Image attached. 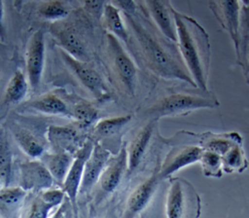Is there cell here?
<instances>
[{
	"mask_svg": "<svg viewBox=\"0 0 249 218\" xmlns=\"http://www.w3.org/2000/svg\"><path fill=\"white\" fill-rule=\"evenodd\" d=\"M125 21L129 40L126 46L156 76L184 81L197 88L179 54L178 44L165 37L149 18L144 5L135 1H115Z\"/></svg>",
	"mask_w": 249,
	"mask_h": 218,
	"instance_id": "1",
	"label": "cell"
},
{
	"mask_svg": "<svg viewBox=\"0 0 249 218\" xmlns=\"http://www.w3.org/2000/svg\"><path fill=\"white\" fill-rule=\"evenodd\" d=\"M178 48L187 69L198 89L208 91V76L211 63L209 35L191 17L175 9Z\"/></svg>",
	"mask_w": 249,
	"mask_h": 218,
	"instance_id": "2",
	"label": "cell"
},
{
	"mask_svg": "<svg viewBox=\"0 0 249 218\" xmlns=\"http://www.w3.org/2000/svg\"><path fill=\"white\" fill-rule=\"evenodd\" d=\"M219 104L218 99L209 91L173 92L150 105L145 115L159 120L161 117L184 115L200 108H216Z\"/></svg>",
	"mask_w": 249,
	"mask_h": 218,
	"instance_id": "3",
	"label": "cell"
},
{
	"mask_svg": "<svg viewBox=\"0 0 249 218\" xmlns=\"http://www.w3.org/2000/svg\"><path fill=\"white\" fill-rule=\"evenodd\" d=\"M165 207L168 218H199L201 199L190 182L182 178H172Z\"/></svg>",
	"mask_w": 249,
	"mask_h": 218,
	"instance_id": "4",
	"label": "cell"
},
{
	"mask_svg": "<svg viewBox=\"0 0 249 218\" xmlns=\"http://www.w3.org/2000/svg\"><path fill=\"white\" fill-rule=\"evenodd\" d=\"M107 52L114 76L122 90L133 97L137 86V68L121 42L112 35H107Z\"/></svg>",
	"mask_w": 249,
	"mask_h": 218,
	"instance_id": "5",
	"label": "cell"
},
{
	"mask_svg": "<svg viewBox=\"0 0 249 218\" xmlns=\"http://www.w3.org/2000/svg\"><path fill=\"white\" fill-rule=\"evenodd\" d=\"M61 54L73 74L97 100L104 101L110 97V92L104 80L88 62L75 59L63 50L61 51Z\"/></svg>",
	"mask_w": 249,
	"mask_h": 218,
	"instance_id": "6",
	"label": "cell"
},
{
	"mask_svg": "<svg viewBox=\"0 0 249 218\" xmlns=\"http://www.w3.org/2000/svg\"><path fill=\"white\" fill-rule=\"evenodd\" d=\"M46 43L45 34L39 30L36 32L26 50V73L30 86L36 90L38 88L45 66Z\"/></svg>",
	"mask_w": 249,
	"mask_h": 218,
	"instance_id": "7",
	"label": "cell"
},
{
	"mask_svg": "<svg viewBox=\"0 0 249 218\" xmlns=\"http://www.w3.org/2000/svg\"><path fill=\"white\" fill-rule=\"evenodd\" d=\"M241 2L236 0H219L210 1V7L220 22L221 26L230 35L235 51L238 50L239 44V25Z\"/></svg>",
	"mask_w": 249,
	"mask_h": 218,
	"instance_id": "8",
	"label": "cell"
},
{
	"mask_svg": "<svg viewBox=\"0 0 249 218\" xmlns=\"http://www.w3.org/2000/svg\"><path fill=\"white\" fill-rule=\"evenodd\" d=\"M93 146L94 145L90 141L83 144L81 148L75 155L71 168L69 170L66 179L62 185V190L68 196V198L70 199L72 205L75 209L77 205V197L79 194L81 182L83 179V174H84L85 164L91 155Z\"/></svg>",
	"mask_w": 249,
	"mask_h": 218,
	"instance_id": "9",
	"label": "cell"
},
{
	"mask_svg": "<svg viewBox=\"0 0 249 218\" xmlns=\"http://www.w3.org/2000/svg\"><path fill=\"white\" fill-rule=\"evenodd\" d=\"M204 149L198 145H185L173 148L165 157L159 171L160 180L167 179L187 166L200 162Z\"/></svg>",
	"mask_w": 249,
	"mask_h": 218,
	"instance_id": "10",
	"label": "cell"
},
{
	"mask_svg": "<svg viewBox=\"0 0 249 218\" xmlns=\"http://www.w3.org/2000/svg\"><path fill=\"white\" fill-rule=\"evenodd\" d=\"M53 179L40 161H27L19 166V187L24 191L51 189Z\"/></svg>",
	"mask_w": 249,
	"mask_h": 218,
	"instance_id": "11",
	"label": "cell"
},
{
	"mask_svg": "<svg viewBox=\"0 0 249 218\" xmlns=\"http://www.w3.org/2000/svg\"><path fill=\"white\" fill-rule=\"evenodd\" d=\"M144 7L149 18L154 21L160 32L172 42L178 44L176 22L174 18L175 8L170 1L161 0H147L144 1Z\"/></svg>",
	"mask_w": 249,
	"mask_h": 218,
	"instance_id": "12",
	"label": "cell"
},
{
	"mask_svg": "<svg viewBox=\"0 0 249 218\" xmlns=\"http://www.w3.org/2000/svg\"><path fill=\"white\" fill-rule=\"evenodd\" d=\"M110 158H111V155L107 148L100 144L94 145L91 155L85 164L84 174H83V179L79 190L80 194L89 192L95 184L99 182L100 177Z\"/></svg>",
	"mask_w": 249,
	"mask_h": 218,
	"instance_id": "13",
	"label": "cell"
},
{
	"mask_svg": "<svg viewBox=\"0 0 249 218\" xmlns=\"http://www.w3.org/2000/svg\"><path fill=\"white\" fill-rule=\"evenodd\" d=\"M159 171L154 172L149 178L138 185L129 195L126 208L124 212V218H135L148 205L149 201L153 198L156 190L160 183Z\"/></svg>",
	"mask_w": 249,
	"mask_h": 218,
	"instance_id": "14",
	"label": "cell"
},
{
	"mask_svg": "<svg viewBox=\"0 0 249 218\" xmlns=\"http://www.w3.org/2000/svg\"><path fill=\"white\" fill-rule=\"evenodd\" d=\"M155 119H150L147 124L137 131L132 139L127 151V173L131 175L138 167L147 151L149 143L153 138L154 130L157 125Z\"/></svg>",
	"mask_w": 249,
	"mask_h": 218,
	"instance_id": "15",
	"label": "cell"
},
{
	"mask_svg": "<svg viewBox=\"0 0 249 218\" xmlns=\"http://www.w3.org/2000/svg\"><path fill=\"white\" fill-rule=\"evenodd\" d=\"M127 171V151L122 147L118 155L110 158L100 177L99 182L102 190L106 193H111L119 185L122 177Z\"/></svg>",
	"mask_w": 249,
	"mask_h": 218,
	"instance_id": "16",
	"label": "cell"
},
{
	"mask_svg": "<svg viewBox=\"0 0 249 218\" xmlns=\"http://www.w3.org/2000/svg\"><path fill=\"white\" fill-rule=\"evenodd\" d=\"M63 51L75 59L83 62L89 61V52L83 34L73 26H64L56 33Z\"/></svg>",
	"mask_w": 249,
	"mask_h": 218,
	"instance_id": "17",
	"label": "cell"
},
{
	"mask_svg": "<svg viewBox=\"0 0 249 218\" xmlns=\"http://www.w3.org/2000/svg\"><path fill=\"white\" fill-rule=\"evenodd\" d=\"M48 139L56 152L76 155L81 148L78 132L69 127L52 126L48 129Z\"/></svg>",
	"mask_w": 249,
	"mask_h": 218,
	"instance_id": "18",
	"label": "cell"
},
{
	"mask_svg": "<svg viewBox=\"0 0 249 218\" xmlns=\"http://www.w3.org/2000/svg\"><path fill=\"white\" fill-rule=\"evenodd\" d=\"M26 191L18 187L0 189V218H19Z\"/></svg>",
	"mask_w": 249,
	"mask_h": 218,
	"instance_id": "19",
	"label": "cell"
},
{
	"mask_svg": "<svg viewBox=\"0 0 249 218\" xmlns=\"http://www.w3.org/2000/svg\"><path fill=\"white\" fill-rule=\"evenodd\" d=\"M39 159L50 172L53 182L62 186L69 170L71 168L74 156L68 153L54 152L51 154H44Z\"/></svg>",
	"mask_w": 249,
	"mask_h": 218,
	"instance_id": "20",
	"label": "cell"
},
{
	"mask_svg": "<svg viewBox=\"0 0 249 218\" xmlns=\"http://www.w3.org/2000/svg\"><path fill=\"white\" fill-rule=\"evenodd\" d=\"M102 18L106 30L109 32L108 34L112 35L117 39H119L120 42L127 46L129 40L127 27L120 9L115 4H113V2H106Z\"/></svg>",
	"mask_w": 249,
	"mask_h": 218,
	"instance_id": "21",
	"label": "cell"
},
{
	"mask_svg": "<svg viewBox=\"0 0 249 218\" xmlns=\"http://www.w3.org/2000/svg\"><path fill=\"white\" fill-rule=\"evenodd\" d=\"M236 145H242V139L237 132L209 135L205 134L204 139L202 140L203 149L213 152L220 157H223L231 147Z\"/></svg>",
	"mask_w": 249,
	"mask_h": 218,
	"instance_id": "22",
	"label": "cell"
},
{
	"mask_svg": "<svg viewBox=\"0 0 249 218\" xmlns=\"http://www.w3.org/2000/svg\"><path fill=\"white\" fill-rule=\"evenodd\" d=\"M30 107L34 108L35 110L43 112L51 115H67L71 116V112L65 102L54 95L48 94L41 96L29 104Z\"/></svg>",
	"mask_w": 249,
	"mask_h": 218,
	"instance_id": "23",
	"label": "cell"
},
{
	"mask_svg": "<svg viewBox=\"0 0 249 218\" xmlns=\"http://www.w3.org/2000/svg\"><path fill=\"white\" fill-rule=\"evenodd\" d=\"M27 90H29V81L26 80L24 74L20 70H18L12 75L7 84L4 93V103H19L26 96Z\"/></svg>",
	"mask_w": 249,
	"mask_h": 218,
	"instance_id": "24",
	"label": "cell"
},
{
	"mask_svg": "<svg viewBox=\"0 0 249 218\" xmlns=\"http://www.w3.org/2000/svg\"><path fill=\"white\" fill-rule=\"evenodd\" d=\"M130 120V115L104 118L97 122L94 127V131L97 135L100 136V138H113L114 135L121 131V129L124 127L129 124Z\"/></svg>",
	"mask_w": 249,
	"mask_h": 218,
	"instance_id": "25",
	"label": "cell"
},
{
	"mask_svg": "<svg viewBox=\"0 0 249 218\" xmlns=\"http://www.w3.org/2000/svg\"><path fill=\"white\" fill-rule=\"evenodd\" d=\"M222 158L223 171L227 174L242 173L248 166V162L242 145H236L231 147Z\"/></svg>",
	"mask_w": 249,
	"mask_h": 218,
	"instance_id": "26",
	"label": "cell"
},
{
	"mask_svg": "<svg viewBox=\"0 0 249 218\" xmlns=\"http://www.w3.org/2000/svg\"><path fill=\"white\" fill-rule=\"evenodd\" d=\"M12 171V154L6 134L0 132V183L7 187Z\"/></svg>",
	"mask_w": 249,
	"mask_h": 218,
	"instance_id": "27",
	"label": "cell"
},
{
	"mask_svg": "<svg viewBox=\"0 0 249 218\" xmlns=\"http://www.w3.org/2000/svg\"><path fill=\"white\" fill-rule=\"evenodd\" d=\"M16 140L22 151L31 158L37 159L45 154L44 145L34 134L25 129H20L15 133Z\"/></svg>",
	"mask_w": 249,
	"mask_h": 218,
	"instance_id": "28",
	"label": "cell"
},
{
	"mask_svg": "<svg viewBox=\"0 0 249 218\" xmlns=\"http://www.w3.org/2000/svg\"><path fill=\"white\" fill-rule=\"evenodd\" d=\"M203 173L206 177H214V178H220L223 174V165L222 158L219 155L209 152L203 151L202 157L200 159Z\"/></svg>",
	"mask_w": 249,
	"mask_h": 218,
	"instance_id": "29",
	"label": "cell"
},
{
	"mask_svg": "<svg viewBox=\"0 0 249 218\" xmlns=\"http://www.w3.org/2000/svg\"><path fill=\"white\" fill-rule=\"evenodd\" d=\"M71 116L75 118L83 127L91 126L98 117V111L87 102H80L75 105Z\"/></svg>",
	"mask_w": 249,
	"mask_h": 218,
	"instance_id": "30",
	"label": "cell"
},
{
	"mask_svg": "<svg viewBox=\"0 0 249 218\" xmlns=\"http://www.w3.org/2000/svg\"><path fill=\"white\" fill-rule=\"evenodd\" d=\"M39 15L49 20H61L68 17L69 10L61 1H49L39 7Z\"/></svg>",
	"mask_w": 249,
	"mask_h": 218,
	"instance_id": "31",
	"label": "cell"
},
{
	"mask_svg": "<svg viewBox=\"0 0 249 218\" xmlns=\"http://www.w3.org/2000/svg\"><path fill=\"white\" fill-rule=\"evenodd\" d=\"M54 208L56 207L39 195L33 202L27 218H49L50 213Z\"/></svg>",
	"mask_w": 249,
	"mask_h": 218,
	"instance_id": "32",
	"label": "cell"
},
{
	"mask_svg": "<svg viewBox=\"0 0 249 218\" xmlns=\"http://www.w3.org/2000/svg\"><path fill=\"white\" fill-rule=\"evenodd\" d=\"M105 4L104 1H85V8L90 15L99 18L103 15Z\"/></svg>",
	"mask_w": 249,
	"mask_h": 218,
	"instance_id": "33",
	"label": "cell"
},
{
	"mask_svg": "<svg viewBox=\"0 0 249 218\" xmlns=\"http://www.w3.org/2000/svg\"><path fill=\"white\" fill-rule=\"evenodd\" d=\"M66 213H67V206H66V203L64 202L60 207H58L57 211L54 212L50 218H66Z\"/></svg>",
	"mask_w": 249,
	"mask_h": 218,
	"instance_id": "34",
	"label": "cell"
},
{
	"mask_svg": "<svg viewBox=\"0 0 249 218\" xmlns=\"http://www.w3.org/2000/svg\"><path fill=\"white\" fill-rule=\"evenodd\" d=\"M0 37L4 39L5 37V31L3 25V2L0 1Z\"/></svg>",
	"mask_w": 249,
	"mask_h": 218,
	"instance_id": "35",
	"label": "cell"
},
{
	"mask_svg": "<svg viewBox=\"0 0 249 218\" xmlns=\"http://www.w3.org/2000/svg\"><path fill=\"white\" fill-rule=\"evenodd\" d=\"M246 79H247V83L249 84V70L246 71Z\"/></svg>",
	"mask_w": 249,
	"mask_h": 218,
	"instance_id": "36",
	"label": "cell"
},
{
	"mask_svg": "<svg viewBox=\"0 0 249 218\" xmlns=\"http://www.w3.org/2000/svg\"><path fill=\"white\" fill-rule=\"evenodd\" d=\"M245 68H246V71L249 70V56H248V61H247V65H246Z\"/></svg>",
	"mask_w": 249,
	"mask_h": 218,
	"instance_id": "37",
	"label": "cell"
},
{
	"mask_svg": "<svg viewBox=\"0 0 249 218\" xmlns=\"http://www.w3.org/2000/svg\"><path fill=\"white\" fill-rule=\"evenodd\" d=\"M2 188V186H1V183H0V189H1Z\"/></svg>",
	"mask_w": 249,
	"mask_h": 218,
	"instance_id": "38",
	"label": "cell"
},
{
	"mask_svg": "<svg viewBox=\"0 0 249 218\" xmlns=\"http://www.w3.org/2000/svg\"><path fill=\"white\" fill-rule=\"evenodd\" d=\"M111 218H117V217H115V216H113V217H111Z\"/></svg>",
	"mask_w": 249,
	"mask_h": 218,
	"instance_id": "39",
	"label": "cell"
}]
</instances>
